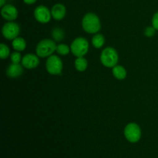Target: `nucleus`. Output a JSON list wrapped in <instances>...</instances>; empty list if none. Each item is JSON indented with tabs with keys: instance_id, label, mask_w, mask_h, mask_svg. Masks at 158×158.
Segmentation results:
<instances>
[{
	"instance_id": "nucleus-6",
	"label": "nucleus",
	"mask_w": 158,
	"mask_h": 158,
	"mask_svg": "<svg viewBox=\"0 0 158 158\" xmlns=\"http://www.w3.org/2000/svg\"><path fill=\"white\" fill-rule=\"evenodd\" d=\"M123 134L128 141L131 143H137L141 137V130L137 123H130L125 127Z\"/></svg>"
},
{
	"instance_id": "nucleus-8",
	"label": "nucleus",
	"mask_w": 158,
	"mask_h": 158,
	"mask_svg": "<svg viewBox=\"0 0 158 158\" xmlns=\"http://www.w3.org/2000/svg\"><path fill=\"white\" fill-rule=\"evenodd\" d=\"M34 17L37 22L43 24L49 23L52 18L51 10L45 6H39L34 10Z\"/></svg>"
},
{
	"instance_id": "nucleus-14",
	"label": "nucleus",
	"mask_w": 158,
	"mask_h": 158,
	"mask_svg": "<svg viewBox=\"0 0 158 158\" xmlns=\"http://www.w3.org/2000/svg\"><path fill=\"white\" fill-rule=\"evenodd\" d=\"M12 48H13L15 51L22 52V51L25 50V49H26V42L23 38L18 36L12 40Z\"/></svg>"
},
{
	"instance_id": "nucleus-16",
	"label": "nucleus",
	"mask_w": 158,
	"mask_h": 158,
	"mask_svg": "<svg viewBox=\"0 0 158 158\" xmlns=\"http://www.w3.org/2000/svg\"><path fill=\"white\" fill-rule=\"evenodd\" d=\"M105 43V38L102 34L96 33L92 38V45L96 49H100Z\"/></svg>"
},
{
	"instance_id": "nucleus-20",
	"label": "nucleus",
	"mask_w": 158,
	"mask_h": 158,
	"mask_svg": "<svg viewBox=\"0 0 158 158\" xmlns=\"http://www.w3.org/2000/svg\"><path fill=\"white\" fill-rule=\"evenodd\" d=\"M10 60L12 63H15V64H19V63H22V60H23V57H22L21 54L18 51H15V52H12L10 55Z\"/></svg>"
},
{
	"instance_id": "nucleus-23",
	"label": "nucleus",
	"mask_w": 158,
	"mask_h": 158,
	"mask_svg": "<svg viewBox=\"0 0 158 158\" xmlns=\"http://www.w3.org/2000/svg\"><path fill=\"white\" fill-rule=\"evenodd\" d=\"M36 1L37 0H23V2H24L27 5L34 4V3H35Z\"/></svg>"
},
{
	"instance_id": "nucleus-5",
	"label": "nucleus",
	"mask_w": 158,
	"mask_h": 158,
	"mask_svg": "<svg viewBox=\"0 0 158 158\" xmlns=\"http://www.w3.org/2000/svg\"><path fill=\"white\" fill-rule=\"evenodd\" d=\"M46 68L47 72L51 75H60L63 71V62L58 56L52 55L47 58L46 62Z\"/></svg>"
},
{
	"instance_id": "nucleus-1",
	"label": "nucleus",
	"mask_w": 158,
	"mask_h": 158,
	"mask_svg": "<svg viewBox=\"0 0 158 158\" xmlns=\"http://www.w3.org/2000/svg\"><path fill=\"white\" fill-rule=\"evenodd\" d=\"M82 27L87 33L96 34L101 29V23L96 14L88 12L82 19Z\"/></svg>"
},
{
	"instance_id": "nucleus-4",
	"label": "nucleus",
	"mask_w": 158,
	"mask_h": 158,
	"mask_svg": "<svg viewBox=\"0 0 158 158\" xmlns=\"http://www.w3.org/2000/svg\"><path fill=\"white\" fill-rule=\"evenodd\" d=\"M89 42L83 37H77L70 45L71 52L77 57L84 56L89 51Z\"/></svg>"
},
{
	"instance_id": "nucleus-9",
	"label": "nucleus",
	"mask_w": 158,
	"mask_h": 158,
	"mask_svg": "<svg viewBox=\"0 0 158 158\" xmlns=\"http://www.w3.org/2000/svg\"><path fill=\"white\" fill-rule=\"evenodd\" d=\"M18 10L14 6L11 4H6L1 9V15L4 19L8 22H12L18 17Z\"/></svg>"
},
{
	"instance_id": "nucleus-19",
	"label": "nucleus",
	"mask_w": 158,
	"mask_h": 158,
	"mask_svg": "<svg viewBox=\"0 0 158 158\" xmlns=\"http://www.w3.org/2000/svg\"><path fill=\"white\" fill-rule=\"evenodd\" d=\"M10 49L8 47V46H6L4 43H1L0 44V57L2 60L5 59H7L8 57L10 56Z\"/></svg>"
},
{
	"instance_id": "nucleus-3",
	"label": "nucleus",
	"mask_w": 158,
	"mask_h": 158,
	"mask_svg": "<svg viewBox=\"0 0 158 158\" xmlns=\"http://www.w3.org/2000/svg\"><path fill=\"white\" fill-rule=\"evenodd\" d=\"M100 59L103 66L107 68H113L117 65L119 55L114 48L106 47L102 51Z\"/></svg>"
},
{
	"instance_id": "nucleus-18",
	"label": "nucleus",
	"mask_w": 158,
	"mask_h": 158,
	"mask_svg": "<svg viewBox=\"0 0 158 158\" xmlns=\"http://www.w3.org/2000/svg\"><path fill=\"white\" fill-rule=\"evenodd\" d=\"M56 52L61 56H66L69 53V52H71L70 46H69L66 44L60 43V44L57 45Z\"/></svg>"
},
{
	"instance_id": "nucleus-22",
	"label": "nucleus",
	"mask_w": 158,
	"mask_h": 158,
	"mask_svg": "<svg viewBox=\"0 0 158 158\" xmlns=\"http://www.w3.org/2000/svg\"><path fill=\"white\" fill-rule=\"evenodd\" d=\"M151 23H152V26H154V29L158 31V12L154 14Z\"/></svg>"
},
{
	"instance_id": "nucleus-7",
	"label": "nucleus",
	"mask_w": 158,
	"mask_h": 158,
	"mask_svg": "<svg viewBox=\"0 0 158 158\" xmlns=\"http://www.w3.org/2000/svg\"><path fill=\"white\" fill-rule=\"evenodd\" d=\"M2 33L6 40H13L19 35L20 27L15 22H8L2 28Z\"/></svg>"
},
{
	"instance_id": "nucleus-15",
	"label": "nucleus",
	"mask_w": 158,
	"mask_h": 158,
	"mask_svg": "<svg viewBox=\"0 0 158 158\" xmlns=\"http://www.w3.org/2000/svg\"><path fill=\"white\" fill-rule=\"evenodd\" d=\"M74 66L76 69L79 72H83L87 69L88 62L84 56L77 57L75 62H74Z\"/></svg>"
},
{
	"instance_id": "nucleus-11",
	"label": "nucleus",
	"mask_w": 158,
	"mask_h": 158,
	"mask_svg": "<svg viewBox=\"0 0 158 158\" xmlns=\"http://www.w3.org/2000/svg\"><path fill=\"white\" fill-rule=\"evenodd\" d=\"M51 14H52V18L57 21H60L66 16V9L64 5L61 3H57L54 5L51 9Z\"/></svg>"
},
{
	"instance_id": "nucleus-12",
	"label": "nucleus",
	"mask_w": 158,
	"mask_h": 158,
	"mask_svg": "<svg viewBox=\"0 0 158 158\" xmlns=\"http://www.w3.org/2000/svg\"><path fill=\"white\" fill-rule=\"evenodd\" d=\"M23 73V65L19 63V64H15V63H11L8 66L6 69V75L10 78H17L19 77Z\"/></svg>"
},
{
	"instance_id": "nucleus-17",
	"label": "nucleus",
	"mask_w": 158,
	"mask_h": 158,
	"mask_svg": "<svg viewBox=\"0 0 158 158\" xmlns=\"http://www.w3.org/2000/svg\"><path fill=\"white\" fill-rule=\"evenodd\" d=\"M52 37L55 42H60L64 40L65 32L62 28L56 27L52 31Z\"/></svg>"
},
{
	"instance_id": "nucleus-13",
	"label": "nucleus",
	"mask_w": 158,
	"mask_h": 158,
	"mask_svg": "<svg viewBox=\"0 0 158 158\" xmlns=\"http://www.w3.org/2000/svg\"><path fill=\"white\" fill-rule=\"evenodd\" d=\"M112 73L114 77L119 80H123L127 77L126 69L120 65H116L112 68Z\"/></svg>"
},
{
	"instance_id": "nucleus-10",
	"label": "nucleus",
	"mask_w": 158,
	"mask_h": 158,
	"mask_svg": "<svg viewBox=\"0 0 158 158\" xmlns=\"http://www.w3.org/2000/svg\"><path fill=\"white\" fill-rule=\"evenodd\" d=\"M21 63L26 69H32L40 65V59L36 54L27 53L23 57Z\"/></svg>"
},
{
	"instance_id": "nucleus-24",
	"label": "nucleus",
	"mask_w": 158,
	"mask_h": 158,
	"mask_svg": "<svg viewBox=\"0 0 158 158\" xmlns=\"http://www.w3.org/2000/svg\"><path fill=\"white\" fill-rule=\"evenodd\" d=\"M6 5V0H0V6L3 7Z\"/></svg>"
},
{
	"instance_id": "nucleus-2",
	"label": "nucleus",
	"mask_w": 158,
	"mask_h": 158,
	"mask_svg": "<svg viewBox=\"0 0 158 158\" xmlns=\"http://www.w3.org/2000/svg\"><path fill=\"white\" fill-rule=\"evenodd\" d=\"M57 45L53 40L45 39L39 42L35 47V54L39 57L46 58L53 55V52L56 50Z\"/></svg>"
},
{
	"instance_id": "nucleus-21",
	"label": "nucleus",
	"mask_w": 158,
	"mask_h": 158,
	"mask_svg": "<svg viewBox=\"0 0 158 158\" xmlns=\"http://www.w3.org/2000/svg\"><path fill=\"white\" fill-rule=\"evenodd\" d=\"M156 29H154V26H148L144 29V35L146 37H153L156 33Z\"/></svg>"
}]
</instances>
